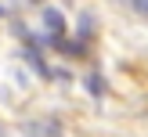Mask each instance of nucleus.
<instances>
[{"label":"nucleus","mask_w":148,"mask_h":137,"mask_svg":"<svg viewBox=\"0 0 148 137\" xmlns=\"http://www.w3.org/2000/svg\"><path fill=\"white\" fill-rule=\"evenodd\" d=\"M43 25L51 29V36H62V33H65V18H62V11L43 7Z\"/></svg>","instance_id":"f257e3e1"},{"label":"nucleus","mask_w":148,"mask_h":137,"mask_svg":"<svg viewBox=\"0 0 148 137\" xmlns=\"http://www.w3.org/2000/svg\"><path fill=\"white\" fill-rule=\"evenodd\" d=\"M87 87H90V94H101V79H98V76L87 79Z\"/></svg>","instance_id":"f03ea898"},{"label":"nucleus","mask_w":148,"mask_h":137,"mask_svg":"<svg viewBox=\"0 0 148 137\" xmlns=\"http://www.w3.org/2000/svg\"><path fill=\"white\" fill-rule=\"evenodd\" d=\"M137 4H141V7H145V11H148V0H137Z\"/></svg>","instance_id":"7ed1b4c3"},{"label":"nucleus","mask_w":148,"mask_h":137,"mask_svg":"<svg viewBox=\"0 0 148 137\" xmlns=\"http://www.w3.org/2000/svg\"><path fill=\"white\" fill-rule=\"evenodd\" d=\"M36 4H43V0H36Z\"/></svg>","instance_id":"20e7f679"}]
</instances>
